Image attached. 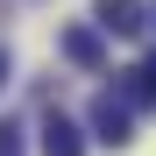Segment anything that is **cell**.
Returning a JSON list of instances; mask_svg holds the SVG:
<instances>
[{
    "instance_id": "cell-1",
    "label": "cell",
    "mask_w": 156,
    "mask_h": 156,
    "mask_svg": "<svg viewBox=\"0 0 156 156\" xmlns=\"http://www.w3.org/2000/svg\"><path fill=\"white\" fill-rule=\"evenodd\" d=\"M92 142H107V149H128V142H135V107H128L121 92H99L92 99Z\"/></svg>"
},
{
    "instance_id": "cell-2",
    "label": "cell",
    "mask_w": 156,
    "mask_h": 156,
    "mask_svg": "<svg viewBox=\"0 0 156 156\" xmlns=\"http://www.w3.org/2000/svg\"><path fill=\"white\" fill-rule=\"evenodd\" d=\"M57 50H64L78 71H107V36H99V29H85V21H71V29L57 36Z\"/></svg>"
},
{
    "instance_id": "cell-3",
    "label": "cell",
    "mask_w": 156,
    "mask_h": 156,
    "mask_svg": "<svg viewBox=\"0 0 156 156\" xmlns=\"http://www.w3.org/2000/svg\"><path fill=\"white\" fill-rule=\"evenodd\" d=\"M142 29H149L142 0H99V36H142Z\"/></svg>"
},
{
    "instance_id": "cell-4",
    "label": "cell",
    "mask_w": 156,
    "mask_h": 156,
    "mask_svg": "<svg viewBox=\"0 0 156 156\" xmlns=\"http://www.w3.org/2000/svg\"><path fill=\"white\" fill-rule=\"evenodd\" d=\"M43 156H85V135L64 114H43Z\"/></svg>"
},
{
    "instance_id": "cell-5",
    "label": "cell",
    "mask_w": 156,
    "mask_h": 156,
    "mask_svg": "<svg viewBox=\"0 0 156 156\" xmlns=\"http://www.w3.org/2000/svg\"><path fill=\"white\" fill-rule=\"evenodd\" d=\"M121 99H128V107H156V50L135 71H121Z\"/></svg>"
},
{
    "instance_id": "cell-6",
    "label": "cell",
    "mask_w": 156,
    "mask_h": 156,
    "mask_svg": "<svg viewBox=\"0 0 156 156\" xmlns=\"http://www.w3.org/2000/svg\"><path fill=\"white\" fill-rule=\"evenodd\" d=\"M0 156H21V128L14 121H0Z\"/></svg>"
},
{
    "instance_id": "cell-7",
    "label": "cell",
    "mask_w": 156,
    "mask_h": 156,
    "mask_svg": "<svg viewBox=\"0 0 156 156\" xmlns=\"http://www.w3.org/2000/svg\"><path fill=\"white\" fill-rule=\"evenodd\" d=\"M0 85H7V50H0Z\"/></svg>"
},
{
    "instance_id": "cell-8",
    "label": "cell",
    "mask_w": 156,
    "mask_h": 156,
    "mask_svg": "<svg viewBox=\"0 0 156 156\" xmlns=\"http://www.w3.org/2000/svg\"><path fill=\"white\" fill-rule=\"evenodd\" d=\"M149 21H156V14H149Z\"/></svg>"
}]
</instances>
